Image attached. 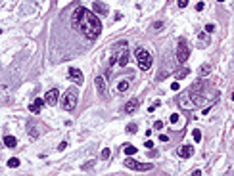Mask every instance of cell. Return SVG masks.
<instances>
[{
    "label": "cell",
    "instance_id": "1",
    "mask_svg": "<svg viewBox=\"0 0 234 176\" xmlns=\"http://www.w3.org/2000/svg\"><path fill=\"white\" fill-rule=\"evenodd\" d=\"M71 19H73V27H75V29H81L86 38L94 40V38L100 37L102 23L92 12H89V10H84L82 6H79L75 12H73V17Z\"/></svg>",
    "mask_w": 234,
    "mask_h": 176
},
{
    "label": "cell",
    "instance_id": "2",
    "mask_svg": "<svg viewBox=\"0 0 234 176\" xmlns=\"http://www.w3.org/2000/svg\"><path fill=\"white\" fill-rule=\"evenodd\" d=\"M77 100H79L77 88H69V90L62 96V107L65 109V111H73V109L77 107Z\"/></svg>",
    "mask_w": 234,
    "mask_h": 176
},
{
    "label": "cell",
    "instance_id": "3",
    "mask_svg": "<svg viewBox=\"0 0 234 176\" xmlns=\"http://www.w3.org/2000/svg\"><path fill=\"white\" fill-rule=\"evenodd\" d=\"M134 57H136L138 67L142 71H148L152 67V56H150V52H146L144 48H136V50H134Z\"/></svg>",
    "mask_w": 234,
    "mask_h": 176
},
{
    "label": "cell",
    "instance_id": "4",
    "mask_svg": "<svg viewBox=\"0 0 234 176\" xmlns=\"http://www.w3.org/2000/svg\"><path fill=\"white\" fill-rule=\"evenodd\" d=\"M188 57H190V46L186 42V38H180L177 44V59L178 63H184Z\"/></svg>",
    "mask_w": 234,
    "mask_h": 176
},
{
    "label": "cell",
    "instance_id": "5",
    "mask_svg": "<svg viewBox=\"0 0 234 176\" xmlns=\"http://www.w3.org/2000/svg\"><path fill=\"white\" fill-rule=\"evenodd\" d=\"M125 167L133 170H152L154 165L152 163H140V161H134V159H125Z\"/></svg>",
    "mask_w": 234,
    "mask_h": 176
},
{
    "label": "cell",
    "instance_id": "6",
    "mask_svg": "<svg viewBox=\"0 0 234 176\" xmlns=\"http://www.w3.org/2000/svg\"><path fill=\"white\" fill-rule=\"evenodd\" d=\"M196 44H198V48H207L209 44H211V37H209V33H207V31L200 33V35H198Z\"/></svg>",
    "mask_w": 234,
    "mask_h": 176
},
{
    "label": "cell",
    "instance_id": "7",
    "mask_svg": "<svg viewBox=\"0 0 234 176\" xmlns=\"http://www.w3.org/2000/svg\"><path fill=\"white\" fill-rule=\"evenodd\" d=\"M44 100H46V103H48V105H56L58 100H60V92H58L56 88H52V90H48V92H46Z\"/></svg>",
    "mask_w": 234,
    "mask_h": 176
},
{
    "label": "cell",
    "instance_id": "8",
    "mask_svg": "<svg viewBox=\"0 0 234 176\" xmlns=\"http://www.w3.org/2000/svg\"><path fill=\"white\" fill-rule=\"evenodd\" d=\"M178 105L184 107V109H196V107H198L190 96H180V98H178Z\"/></svg>",
    "mask_w": 234,
    "mask_h": 176
},
{
    "label": "cell",
    "instance_id": "9",
    "mask_svg": "<svg viewBox=\"0 0 234 176\" xmlns=\"http://www.w3.org/2000/svg\"><path fill=\"white\" fill-rule=\"evenodd\" d=\"M194 155V147L192 145H180L178 147V157H182V159H188V157H192Z\"/></svg>",
    "mask_w": 234,
    "mask_h": 176
},
{
    "label": "cell",
    "instance_id": "10",
    "mask_svg": "<svg viewBox=\"0 0 234 176\" xmlns=\"http://www.w3.org/2000/svg\"><path fill=\"white\" fill-rule=\"evenodd\" d=\"M44 103H46L44 98H37V100L29 105V111H31V113H40V109H42V105H44Z\"/></svg>",
    "mask_w": 234,
    "mask_h": 176
},
{
    "label": "cell",
    "instance_id": "11",
    "mask_svg": "<svg viewBox=\"0 0 234 176\" xmlns=\"http://www.w3.org/2000/svg\"><path fill=\"white\" fill-rule=\"evenodd\" d=\"M138 105H140L138 100H129L125 103V107H123V111H125V113H134V111L138 109Z\"/></svg>",
    "mask_w": 234,
    "mask_h": 176
},
{
    "label": "cell",
    "instance_id": "12",
    "mask_svg": "<svg viewBox=\"0 0 234 176\" xmlns=\"http://www.w3.org/2000/svg\"><path fill=\"white\" fill-rule=\"evenodd\" d=\"M69 77L77 82V84H82V73H81L79 69H75V67H69Z\"/></svg>",
    "mask_w": 234,
    "mask_h": 176
},
{
    "label": "cell",
    "instance_id": "13",
    "mask_svg": "<svg viewBox=\"0 0 234 176\" xmlns=\"http://www.w3.org/2000/svg\"><path fill=\"white\" fill-rule=\"evenodd\" d=\"M96 88H98V94L100 96H106V81H104V77H96Z\"/></svg>",
    "mask_w": 234,
    "mask_h": 176
},
{
    "label": "cell",
    "instance_id": "14",
    "mask_svg": "<svg viewBox=\"0 0 234 176\" xmlns=\"http://www.w3.org/2000/svg\"><path fill=\"white\" fill-rule=\"evenodd\" d=\"M92 10H94L96 13H100V15H106V13H108V8H106L104 2H94V4H92Z\"/></svg>",
    "mask_w": 234,
    "mask_h": 176
},
{
    "label": "cell",
    "instance_id": "15",
    "mask_svg": "<svg viewBox=\"0 0 234 176\" xmlns=\"http://www.w3.org/2000/svg\"><path fill=\"white\" fill-rule=\"evenodd\" d=\"M211 71H213L211 63H203L202 67H200V75H202V77H207V75H211Z\"/></svg>",
    "mask_w": 234,
    "mask_h": 176
},
{
    "label": "cell",
    "instance_id": "16",
    "mask_svg": "<svg viewBox=\"0 0 234 176\" xmlns=\"http://www.w3.org/2000/svg\"><path fill=\"white\" fill-rule=\"evenodd\" d=\"M4 145L6 147H15L17 145V140L13 138V136H4Z\"/></svg>",
    "mask_w": 234,
    "mask_h": 176
},
{
    "label": "cell",
    "instance_id": "17",
    "mask_svg": "<svg viewBox=\"0 0 234 176\" xmlns=\"http://www.w3.org/2000/svg\"><path fill=\"white\" fill-rule=\"evenodd\" d=\"M127 63H129V52L123 50L121 52V56H119V67H125Z\"/></svg>",
    "mask_w": 234,
    "mask_h": 176
},
{
    "label": "cell",
    "instance_id": "18",
    "mask_svg": "<svg viewBox=\"0 0 234 176\" xmlns=\"http://www.w3.org/2000/svg\"><path fill=\"white\" fill-rule=\"evenodd\" d=\"M188 73H190L188 67H182V69H178L177 73H175V77H177V79H184V77H188Z\"/></svg>",
    "mask_w": 234,
    "mask_h": 176
},
{
    "label": "cell",
    "instance_id": "19",
    "mask_svg": "<svg viewBox=\"0 0 234 176\" xmlns=\"http://www.w3.org/2000/svg\"><path fill=\"white\" fill-rule=\"evenodd\" d=\"M123 151H125V155H127V157H133V155H134V153H136L138 149H136L134 145H125V149H123Z\"/></svg>",
    "mask_w": 234,
    "mask_h": 176
},
{
    "label": "cell",
    "instance_id": "20",
    "mask_svg": "<svg viewBox=\"0 0 234 176\" xmlns=\"http://www.w3.org/2000/svg\"><path fill=\"white\" fill-rule=\"evenodd\" d=\"M117 90H119V92H127V90H129V81H121L119 84H117Z\"/></svg>",
    "mask_w": 234,
    "mask_h": 176
},
{
    "label": "cell",
    "instance_id": "21",
    "mask_svg": "<svg viewBox=\"0 0 234 176\" xmlns=\"http://www.w3.org/2000/svg\"><path fill=\"white\" fill-rule=\"evenodd\" d=\"M8 167H10V169H15V167H19V159H17V157H12L10 161H8Z\"/></svg>",
    "mask_w": 234,
    "mask_h": 176
},
{
    "label": "cell",
    "instance_id": "22",
    "mask_svg": "<svg viewBox=\"0 0 234 176\" xmlns=\"http://www.w3.org/2000/svg\"><path fill=\"white\" fill-rule=\"evenodd\" d=\"M192 136H194V140H196L198 144H200V140H202V132H200V128H196V130L192 132Z\"/></svg>",
    "mask_w": 234,
    "mask_h": 176
},
{
    "label": "cell",
    "instance_id": "23",
    "mask_svg": "<svg viewBox=\"0 0 234 176\" xmlns=\"http://www.w3.org/2000/svg\"><path fill=\"white\" fill-rule=\"evenodd\" d=\"M136 130H138V126L134 125V123H131V125L127 126V132H129V134H134V132H136Z\"/></svg>",
    "mask_w": 234,
    "mask_h": 176
},
{
    "label": "cell",
    "instance_id": "24",
    "mask_svg": "<svg viewBox=\"0 0 234 176\" xmlns=\"http://www.w3.org/2000/svg\"><path fill=\"white\" fill-rule=\"evenodd\" d=\"M178 119H180V117H178V115H177V113H173V115H171V117H169V121H171L173 125H177V123H178Z\"/></svg>",
    "mask_w": 234,
    "mask_h": 176
},
{
    "label": "cell",
    "instance_id": "25",
    "mask_svg": "<svg viewBox=\"0 0 234 176\" xmlns=\"http://www.w3.org/2000/svg\"><path fill=\"white\" fill-rule=\"evenodd\" d=\"M109 155H111V151H109L108 147H106V149H102V157H104V159H109Z\"/></svg>",
    "mask_w": 234,
    "mask_h": 176
},
{
    "label": "cell",
    "instance_id": "26",
    "mask_svg": "<svg viewBox=\"0 0 234 176\" xmlns=\"http://www.w3.org/2000/svg\"><path fill=\"white\" fill-rule=\"evenodd\" d=\"M205 31H207L209 35H211V33L215 31V25H213V23H207V25H205Z\"/></svg>",
    "mask_w": 234,
    "mask_h": 176
},
{
    "label": "cell",
    "instance_id": "27",
    "mask_svg": "<svg viewBox=\"0 0 234 176\" xmlns=\"http://www.w3.org/2000/svg\"><path fill=\"white\" fill-rule=\"evenodd\" d=\"M154 128H156V130H161V128H163V123H161V121H156V123H154Z\"/></svg>",
    "mask_w": 234,
    "mask_h": 176
},
{
    "label": "cell",
    "instance_id": "28",
    "mask_svg": "<svg viewBox=\"0 0 234 176\" xmlns=\"http://www.w3.org/2000/svg\"><path fill=\"white\" fill-rule=\"evenodd\" d=\"M203 8H205V4H203V2H198V4H196V10H198V12H203Z\"/></svg>",
    "mask_w": 234,
    "mask_h": 176
},
{
    "label": "cell",
    "instance_id": "29",
    "mask_svg": "<svg viewBox=\"0 0 234 176\" xmlns=\"http://www.w3.org/2000/svg\"><path fill=\"white\" fill-rule=\"evenodd\" d=\"M171 90L178 92V90H180V84H178V82H173V84H171Z\"/></svg>",
    "mask_w": 234,
    "mask_h": 176
},
{
    "label": "cell",
    "instance_id": "30",
    "mask_svg": "<svg viewBox=\"0 0 234 176\" xmlns=\"http://www.w3.org/2000/svg\"><path fill=\"white\" fill-rule=\"evenodd\" d=\"M144 145L148 147V149H152V147H154V142H152V140H146V142H144Z\"/></svg>",
    "mask_w": 234,
    "mask_h": 176
},
{
    "label": "cell",
    "instance_id": "31",
    "mask_svg": "<svg viewBox=\"0 0 234 176\" xmlns=\"http://www.w3.org/2000/svg\"><path fill=\"white\" fill-rule=\"evenodd\" d=\"M154 29H156V31H159V29H163V21H158V23L154 25Z\"/></svg>",
    "mask_w": 234,
    "mask_h": 176
},
{
    "label": "cell",
    "instance_id": "32",
    "mask_svg": "<svg viewBox=\"0 0 234 176\" xmlns=\"http://www.w3.org/2000/svg\"><path fill=\"white\" fill-rule=\"evenodd\" d=\"M65 147H67V142H62V144L58 145V151H63Z\"/></svg>",
    "mask_w": 234,
    "mask_h": 176
},
{
    "label": "cell",
    "instance_id": "33",
    "mask_svg": "<svg viewBox=\"0 0 234 176\" xmlns=\"http://www.w3.org/2000/svg\"><path fill=\"white\" fill-rule=\"evenodd\" d=\"M186 4H188V0H178V6L180 8H186Z\"/></svg>",
    "mask_w": 234,
    "mask_h": 176
},
{
    "label": "cell",
    "instance_id": "34",
    "mask_svg": "<svg viewBox=\"0 0 234 176\" xmlns=\"http://www.w3.org/2000/svg\"><path fill=\"white\" fill-rule=\"evenodd\" d=\"M167 140H169V136H165V134H161V136H159V142H167Z\"/></svg>",
    "mask_w": 234,
    "mask_h": 176
},
{
    "label": "cell",
    "instance_id": "35",
    "mask_svg": "<svg viewBox=\"0 0 234 176\" xmlns=\"http://www.w3.org/2000/svg\"><path fill=\"white\" fill-rule=\"evenodd\" d=\"M230 100H232V101H234V92H232V96H230Z\"/></svg>",
    "mask_w": 234,
    "mask_h": 176
},
{
    "label": "cell",
    "instance_id": "36",
    "mask_svg": "<svg viewBox=\"0 0 234 176\" xmlns=\"http://www.w3.org/2000/svg\"><path fill=\"white\" fill-rule=\"evenodd\" d=\"M217 2H225V0H217Z\"/></svg>",
    "mask_w": 234,
    "mask_h": 176
}]
</instances>
